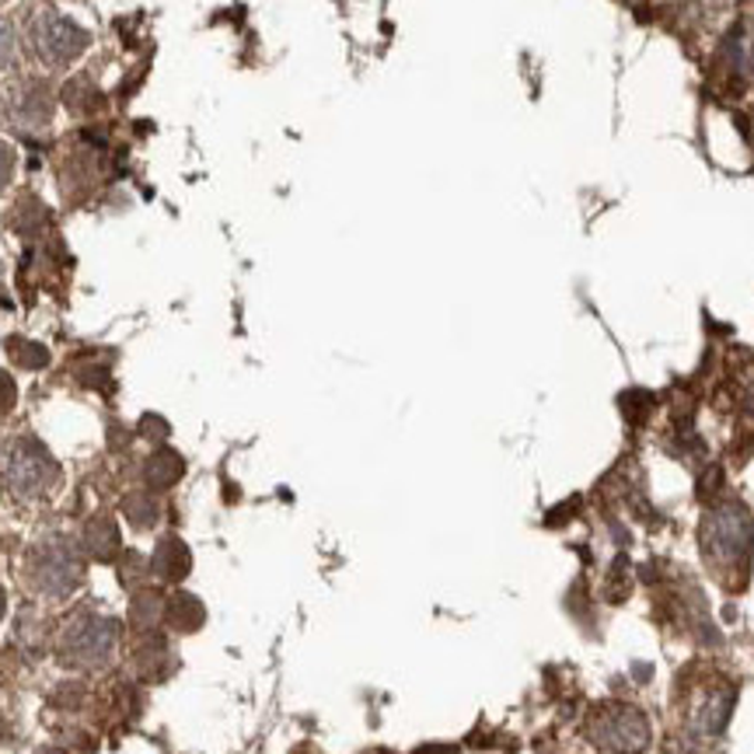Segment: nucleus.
<instances>
[{"mask_svg":"<svg viewBox=\"0 0 754 754\" xmlns=\"http://www.w3.org/2000/svg\"><path fill=\"white\" fill-rule=\"evenodd\" d=\"M57 479V461L29 436H18L0 451V485L11 500H42Z\"/></svg>","mask_w":754,"mask_h":754,"instance_id":"1","label":"nucleus"},{"mask_svg":"<svg viewBox=\"0 0 754 754\" xmlns=\"http://www.w3.org/2000/svg\"><path fill=\"white\" fill-rule=\"evenodd\" d=\"M587 734L601 754H643L650 747V720L636 705L604 702L591 713Z\"/></svg>","mask_w":754,"mask_h":754,"instance_id":"2","label":"nucleus"},{"mask_svg":"<svg viewBox=\"0 0 754 754\" xmlns=\"http://www.w3.org/2000/svg\"><path fill=\"white\" fill-rule=\"evenodd\" d=\"M754 542V521L741 503H723L702 521V552L713 566H741Z\"/></svg>","mask_w":754,"mask_h":754,"instance_id":"3","label":"nucleus"},{"mask_svg":"<svg viewBox=\"0 0 754 754\" xmlns=\"http://www.w3.org/2000/svg\"><path fill=\"white\" fill-rule=\"evenodd\" d=\"M29 46L42 67L60 70L88 50V32L60 11H39L29 21Z\"/></svg>","mask_w":754,"mask_h":754,"instance_id":"4","label":"nucleus"},{"mask_svg":"<svg viewBox=\"0 0 754 754\" xmlns=\"http://www.w3.org/2000/svg\"><path fill=\"white\" fill-rule=\"evenodd\" d=\"M681 710H685V726L692 737H716L723 734L730 713H734V688L720 677L695 681L685 692Z\"/></svg>","mask_w":754,"mask_h":754,"instance_id":"5","label":"nucleus"},{"mask_svg":"<svg viewBox=\"0 0 754 754\" xmlns=\"http://www.w3.org/2000/svg\"><path fill=\"white\" fill-rule=\"evenodd\" d=\"M112 640H115V629L109 622H102V619L78 622L74 629L67 632V646H70V653H74L81 664H94V661H102V656H109Z\"/></svg>","mask_w":754,"mask_h":754,"instance_id":"6","label":"nucleus"},{"mask_svg":"<svg viewBox=\"0 0 754 754\" xmlns=\"http://www.w3.org/2000/svg\"><path fill=\"white\" fill-rule=\"evenodd\" d=\"M50 115H53V99H50V91H46V88L26 84V88L14 91L11 119L18 127H42V123H50Z\"/></svg>","mask_w":754,"mask_h":754,"instance_id":"7","label":"nucleus"},{"mask_svg":"<svg viewBox=\"0 0 754 754\" xmlns=\"http://www.w3.org/2000/svg\"><path fill=\"white\" fill-rule=\"evenodd\" d=\"M189 563H192V555L179 539H161V545L154 552V573L161 580H172V583L182 580L189 573Z\"/></svg>","mask_w":754,"mask_h":754,"instance_id":"8","label":"nucleus"},{"mask_svg":"<svg viewBox=\"0 0 754 754\" xmlns=\"http://www.w3.org/2000/svg\"><path fill=\"white\" fill-rule=\"evenodd\" d=\"M115 545H119V534H115L112 521L99 517V521H91V524H88V531H84V549H88L91 555L105 559V555L115 552Z\"/></svg>","mask_w":754,"mask_h":754,"instance_id":"9","label":"nucleus"},{"mask_svg":"<svg viewBox=\"0 0 754 754\" xmlns=\"http://www.w3.org/2000/svg\"><path fill=\"white\" fill-rule=\"evenodd\" d=\"M168 619H172V625L182 629V632L200 629V622H203V607H200V601H192L189 594H179L172 604H168Z\"/></svg>","mask_w":754,"mask_h":754,"instance_id":"10","label":"nucleus"},{"mask_svg":"<svg viewBox=\"0 0 754 754\" xmlns=\"http://www.w3.org/2000/svg\"><path fill=\"white\" fill-rule=\"evenodd\" d=\"M8 353L21 363V368H29V371H39V368H46V363H50V350L39 346V343H29V339H11Z\"/></svg>","mask_w":754,"mask_h":754,"instance_id":"11","label":"nucleus"},{"mask_svg":"<svg viewBox=\"0 0 754 754\" xmlns=\"http://www.w3.org/2000/svg\"><path fill=\"white\" fill-rule=\"evenodd\" d=\"M182 475V461L172 454V451H161L151 458V465H148V479L154 485H172L175 479Z\"/></svg>","mask_w":754,"mask_h":754,"instance_id":"12","label":"nucleus"},{"mask_svg":"<svg viewBox=\"0 0 754 754\" xmlns=\"http://www.w3.org/2000/svg\"><path fill=\"white\" fill-rule=\"evenodd\" d=\"M67 102H70V109H81V112H94L99 109V91H94L88 81H74L67 88Z\"/></svg>","mask_w":754,"mask_h":754,"instance_id":"13","label":"nucleus"},{"mask_svg":"<svg viewBox=\"0 0 754 754\" xmlns=\"http://www.w3.org/2000/svg\"><path fill=\"white\" fill-rule=\"evenodd\" d=\"M14 60V32L8 21H0V70Z\"/></svg>","mask_w":754,"mask_h":754,"instance_id":"14","label":"nucleus"},{"mask_svg":"<svg viewBox=\"0 0 754 754\" xmlns=\"http://www.w3.org/2000/svg\"><path fill=\"white\" fill-rule=\"evenodd\" d=\"M14 399H18V388H14L11 374L0 371V416H4V412H11V409H14Z\"/></svg>","mask_w":754,"mask_h":754,"instance_id":"15","label":"nucleus"},{"mask_svg":"<svg viewBox=\"0 0 754 754\" xmlns=\"http://www.w3.org/2000/svg\"><path fill=\"white\" fill-rule=\"evenodd\" d=\"M11 172H14V151L8 148V143H4V140H0V189H4V185H8Z\"/></svg>","mask_w":754,"mask_h":754,"instance_id":"16","label":"nucleus"},{"mask_svg":"<svg viewBox=\"0 0 754 754\" xmlns=\"http://www.w3.org/2000/svg\"><path fill=\"white\" fill-rule=\"evenodd\" d=\"M0 615H4V594H0Z\"/></svg>","mask_w":754,"mask_h":754,"instance_id":"17","label":"nucleus"}]
</instances>
